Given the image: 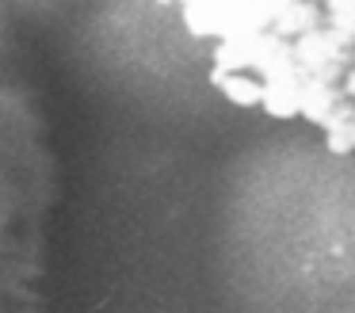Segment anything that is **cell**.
Here are the masks:
<instances>
[{
  "label": "cell",
  "instance_id": "obj_1",
  "mask_svg": "<svg viewBox=\"0 0 355 313\" xmlns=\"http://www.w3.org/2000/svg\"><path fill=\"white\" fill-rule=\"evenodd\" d=\"M58 157L0 8V313L50 310V214Z\"/></svg>",
  "mask_w": 355,
  "mask_h": 313
}]
</instances>
